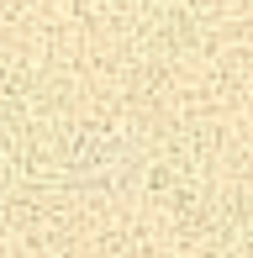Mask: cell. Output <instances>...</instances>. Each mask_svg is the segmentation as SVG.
<instances>
[{"instance_id":"7a4b0ae2","label":"cell","mask_w":253,"mask_h":258,"mask_svg":"<svg viewBox=\"0 0 253 258\" xmlns=\"http://www.w3.org/2000/svg\"><path fill=\"white\" fill-rule=\"evenodd\" d=\"M11 179H16V153H11V137L0 132V195L11 190Z\"/></svg>"},{"instance_id":"6da1fadb","label":"cell","mask_w":253,"mask_h":258,"mask_svg":"<svg viewBox=\"0 0 253 258\" xmlns=\"http://www.w3.org/2000/svg\"><path fill=\"white\" fill-rule=\"evenodd\" d=\"M58 163H64V179L79 195H90V201H121L148 174V143L121 116H90V121H79L64 137Z\"/></svg>"}]
</instances>
